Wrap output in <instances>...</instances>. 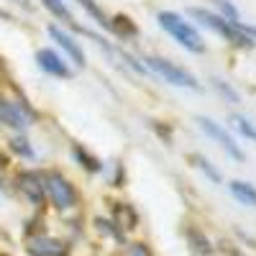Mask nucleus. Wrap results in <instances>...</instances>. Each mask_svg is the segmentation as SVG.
I'll return each instance as SVG.
<instances>
[{"mask_svg": "<svg viewBox=\"0 0 256 256\" xmlns=\"http://www.w3.org/2000/svg\"><path fill=\"white\" fill-rule=\"evenodd\" d=\"M159 26L172 36L180 46H184L187 52L192 54H202L205 52V41L200 36V31L190 24V20H184L180 13H172V10H162L159 13Z\"/></svg>", "mask_w": 256, "mask_h": 256, "instance_id": "nucleus-1", "label": "nucleus"}, {"mask_svg": "<svg viewBox=\"0 0 256 256\" xmlns=\"http://www.w3.org/2000/svg\"><path fill=\"white\" fill-rule=\"evenodd\" d=\"M118 18L123 20V24H110V28H116V31H118V34H123V36H134V34H136V26H134L126 16H118Z\"/></svg>", "mask_w": 256, "mask_h": 256, "instance_id": "nucleus-18", "label": "nucleus"}, {"mask_svg": "<svg viewBox=\"0 0 256 256\" xmlns=\"http://www.w3.org/2000/svg\"><path fill=\"white\" fill-rule=\"evenodd\" d=\"M0 16H3V13H0Z\"/></svg>", "mask_w": 256, "mask_h": 256, "instance_id": "nucleus-23", "label": "nucleus"}, {"mask_svg": "<svg viewBox=\"0 0 256 256\" xmlns=\"http://www.w3.org/2000/svg\"><path fill=\"white\" fill-rule=\"evenodd\" d=\"M36 62H38V67L44 70L46 74H52V77H62V80L72 77V67L54 49H38L36 52Z\"/></svg>", "mask_w": 256, "mask_h": 256, "instance_id": "nucleus-7", "label": "nucleus"}, {"mask_svg": "<svg viewBox=\"0 0 256 256\" xmlns=\"http://www.w3.org/2000/svg\"><path fill=\"white\" fill-rule=\"evenodd\" d=\"M190 159L195 162V166L200 169V172H205V177H208L210 182H220V172H218V169L212 166V164H210V162H208L202 154H192Z\"/></svg>", "mask_w": 256, "mask_h": 256, "instance_id": "nucleus-13", "label": "nucleus"}, {"mask_svg": "<svg viewBox=\"0 0 256 256\" xmlns=\"http://www.w3.org/2000/svg\"><path fill=\"white\" fill-rule=\"evenodd\" d=\"M230 120H233V128L241 134V136H246V138H251V141H256V128H254V123L246 118V116H230Z\"/></svg>", "mask_w": 256, "mask_h": 256, "instance_id": "nucleus-14", "label": "nucleus"}, {"mask_svg": "<svg viewBox=\"0 0 256 256\" xmlns=\"http://www.w3.org/2000/svg\"><path fill=\"white\" fill-rule=\"evenodd\" d=\"M44 195H49V200L56 210H70V208L77 205V190L59 172H46L44 174Z\"/></svg>", "mask_w": 256, "mask_h": 256, "instance_id": "nucleus-4", "label": "nucleus"}, {"mask_svg": "<svg viewBox=\"0 0 256 256\" xmlns=\"http://www.w3.org/2000/svg\"><path fill=\"white\" fill-rule=\"evenodd\" d=\"M31 118H34V113L24 102L0 98V120H3L6 126H13V128H18V131H24V128L31 123Z\"/></svg>", "mask_w": 256, "mask_h": 256, "instance_id": "nucleus-6", "label": "nucleus"}, {"mask_svg": "<svg viewBox=\"0 0 256 256\" xmlns=\"http://www.w3.org/2000/svg\"><path fill=\"white\" fill-rule=\"evenodd\" d=\"M41 3H44L56 18H62L64 20V24H70L72 28H77V24H74V16L70 13V8L67 6H64V0H41Z\"/></svg>", "mask_w": 256, "mask_h": 256, "instance_id": "nucleus-12", "label": "nucleus"}, {"mask_svg": "<svg viewBox=\"0 0 256 256\" xmlns=\"http://www.w3.org/2000/svg\"><path fill=\"white\" fill-rule=\"evenodd\" d=\"M72 154H74V159L77 162H84V166H88L90 169V172H100V169H102V164H100V159H95V156H90L88 152H84V148L82 146H74L72 148Z\"/></svg>", "mask_w": 256, "mask_h": 256, "instance_id": "nucleus-16", "label": "nucleus"}, {"mask_svg": "<svg viewBox=\"0 0 256 256\" xmlns=\"http://www.w3.org/2000/svg\"><path fill=\"white\" fill-rule=\"evenodd\" d=\"M10 146L16 148V152H18V154H24V156H28V159L34 156V148L28 146V141H26L24 136H16V138L10 141Z\"/></svg>", "mask_w": 256, "mask_h": 256, "instance_id": "nucleus-17", "label": "nucleus"}, {"mask_svg": "<svg viewBox=\"0 0 256 256\" xmlns=\"http://www.w3.org/2000/svg\"><path fill=\"white\" fill-rule=\"evenodd\" d=\"M28 254L31 256H67L70 246L52 236H36L28 241Z\"/></svg>", "mask_w": 256, "mask_h": 256, "instance_id": "nucleus-8", "label": "nucleus"}, {"mask_svg": "<svg viewBox=\"0 0 256 256\" xmlns=\"http://www.w3.org/2000/svg\"><path fill=\"white\" fill-rule=\"evenodd\" d=\"M18 187L24 190L34 202L44 200V174H38V172H24V174L18 177Z\"/></svg>", "mask_w": 256, "mask_h": 256, "instance_id": "nucleus-10", "label": "nucleus"}, {"mask_svg": "<svg viewBox=\"0 0 256 256\" xmlns=\"http://www.w3.org/2000/svg\"><path fill=\"white\" fill-rule=\"evenodd\" d=\"M230 195L236 198L238 202H244V205L256 208V187H254V184H248V182L233 180V182H230Z\"/></svg>", "mask_w": 256, "mask_h": 256, "instance_id": "nucleus-11", "label": "nucleus"}, {"mask_svg": "<svg viewBox=\"0 0 256 256\" xmlns=\"http://www.w3.org/2000/svg\"><path fill=\"white\" fill-rule=\"evenodd\" d=\"M3 166H6V159H3V156H0V169H3Z\"/></svg>", "mask_w": 256, "mask_h": 256, "instance_id": "nucleus-22", "label": "nucleus"}, {"mask_svg": "<svg viewBox=\"0 0 256 256\" xmlns=\"http://www.w3.org/2000/svg\"><path fill=\"white\" fill-rule=\"evenodd\" d=\"M49 34H52V38L56 41V44L62 46V52L74 62V67H84V52L74 41V36H70L67 31H62L59 26H49Z\"/></svg>", "mask_w": 256, "mask_h": 256, "instance_id": "nucleus-9", "label": "nucleus"}, {"mask_svg": "<svg viewBox=\"0 0 256 256\" xmlns=\"http://www.w3.org/2000/svg\"><path fill=\"white\" fill-rule=\"evenodd\" d=\"M77 3H80V6L84 8V10H88V13H90V16H92V18L98 20V24H100L102 28H110V20L105 18V13H102V10L98 8V3H95V0H77Z\"/></svg>", "mask_w": 256, "mask_h": 256, "instance_id": "nucleus-15", "label": "nucleus"}, {"mask_svg": "<svg viewBox=\"0 0 256 256\" xmlns=\"http://www.w3.org/2000/svg\"><path fill=\"white\" fill-rule=\"evenodd\" d=\"M18 6H24V8H31V0H16Z\"/></svg>", "mask_w": 256, "mask_h": 256, "instance_id": "nucleus-21", "label": "nucleus"}, {"mask_svg": "<svg viewBox=\"0 0 256 256\" xmlns=\"http://www.w3.org/2000/svg\"><path fill=\"white\" fill-rule=\"evenodd\" d=\"M216 88L220 90V95H228V100H230V102H238V95L233 92V90L228 88V84H223V82H218V80H216Z\"/></svg>", "mask_w": 256, "mask_h": 256, "instance_id": "nucleus-20", "label": "nucleus"}, {"mask_svg": "<svg viewBox=\"0 0 256 256\" xmlns=\"http://www.w3.org/2000/svg\"><path fill=\"white\" fill-rule=\"evenodd\" d=\"M126 256H152V251H148L144 244H134L131 248H128V254Z\"/></svg>", "mask_w": 256, "mask_h": 256, "instance_id": "nucleus-19", "label": "nucleus"}, {"mask_svg": "<svg viewBox=\"0 0 256 256\" xmlns=\"http://www.w3.org/2000/svg\"><path fill=\"white\" fill-rule=\"evenodd\" d=\"M190 16H195L202 26H208L210 31H216L218 36H223L226 41H230L233 46H251L254 44L251 36L246 34V28L241 24H230V20L220 18L218 13H210V10H202V8H192Z\"/></svg>", "mask_w": 256, "mask_h": 256, "instance_id": "nucleus-2", "label": "nucleus"}, {"mask_svg": "<svg viewBox=\"0 0 256 256\" xmlns=\"http://www.w3.org/2000/svg\"><path fill=\"white\" fill-rule=\"evenodd\" d=\"M198 126H200V131H202L208 138L216 141V144L223 148V152H226L228 156L244 162V152H241V146L236 144V138H233V136L226 131V128H223L220 123H216L212 118H205V116H198Z\"/></svg>", "mask_w": 256, "mask_h": 256, "instance_id": "nucleus-5", "label": "nucleus"}, {"mask_svg": "<svg viewBox=\"0 0 256 256\" xmlns=\"http://www.w3.org/2000/svg\"><path fill=\"white\" fill-rule=\"evenodd\" d=\"M146 64L148 70H152L154 74H159L164 82L169 84H177V88H190V90H198L200 82L195 80V74L187 72L184 67H180V64L169 62V59H162V56H146Z\"/></svg>", "mask_w": 256, "mask_h": 256, "instance_id": "nucleus-3", "label": "nucleus"}]
</instances>
